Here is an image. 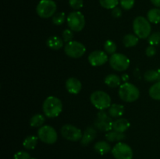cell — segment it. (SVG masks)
Instances as JSON below:
<instances>
[{
    "mask_svg": "<svg viewBox=\"0 0 160 159\" xmlns=\"http://www.w3.org/2000/svg\"><path fill=\"white\" fill-rule=\"evenodd\" d=\"M44 114L48 118H56L62 111V103L58 98L49 96L44 101L42 105Z\"/></svg>",
    "mask_w": 160,
    "mask_h": 159,
    "instance_id": "6da1fadb",
    "label": "cell"
},
{
    "mask_svg": "<svg viewBox=\"0 0 160 159\" xmlns=\"http://www.w3.org/2000/svg\"><path fill=\"white\" fill-rule=\"evenodd\" d=\"M133 29H134V34L138 38L145 39L148 38L150 36L152 27L150 22L148 19L145 18L144 17H136L133 22Z\"/></svg>",
    "mask_w": 160,
    "mask_h": 159,
    "instance_id": "7a4b0ae2",
    "label": "cell"
},
{
    "mask_svg": "<svg viewBox=\"0 0 160 159\" xmlns=\"http://www.w3.org/2000/svg\"><path fill=\"white\" fill-rule=\"evenodd\" d=\"M119 96L126 102H133L138 99L140 92L138 88L131 83H123L119 88Z\"/></svg>",
    "mask_w": 160,
    "mask_h": 159,
    "instance_id": "3957f363",
    "label": "cell"
},
{
    "mask_svg": "<svg viewBox=\"0 0 160 159\" xmlns=\"http://www.w3.org/2000/svg\"><path fill=\"white\" fill-rule=\"evenodd\" d=\"M92 104L98 110H105L111 106V98L107 93L102 90H96L91 94Z\"/></svg>",
    "mask_w": 160,
    "mask_h": 159,
    "instance_id": "277c9868",
    "label": "cell"
},
{
    "mask_svg": "<svg viewBox=\"0 0 160 159\" xmlns=\"http://www.w3.org/2000/svg\"><path fill=\"white\" fill-rule=\"evenodd\" d=\"M56 9L57 6L53 0H41L36 8V12L41 18L48 19L56 14Z\"/></svg>",
    "mask_w": 160,
    "mask_h": 159,
    "instance_id": "5b68a950",
    "label": "cell"
},
{
    "mask_svg": "<svg viewBox=\"0 0 160 159\" xmlns=\"http://www.w3.org/2000/svg\"><path fill=\"white\" fill-rule=\"evenodd\" d=\"M67 21L69 28L75 32H79L82 31L85 26L84 16L79 11H73L70 12L67 16Z\"/></svg>",
    "mask_w": 160,
    "mask_h": 159,
    "instance_id": "8992f818",
    "label": "cell"
},
{
    "mask_svg": "<svg viewBox=\"0 0 160 159\" xmlns=\"http://www.w3.org/2000/svg\"><path fill=\"white\" fill-rule=\"evenodd\" d=\"M109 65L114 70L123 72L130 66V59L121 53H114L109 58Z\"/></svg>",
    "mask_w": 160,
    "mask_h": 159,
    "instance_id": "52a82bcc",
    "label": "cell"
},
{
    "mask_svg": "<svg viewBox=\"0 0 160 159\" xmlns=\"http://www.w3.org/2000/svg\"><path fill=\"white\" fill-rule=\"evenodd\" d=\"M38 137L43 143L47 144H53L57 140L58 136L56 129L52 126L46 125L39 128L38 130Z\"/></svg>",
    "mask_w": 160,
    "mask_h": 159,
    "instance_id": "ba28073f",
    "label": "cell"
},
{
    "mask_svg": "<svg viewBox=\"0 0 160 159\" xmlns=\"http://www.w3.org/2000/svg\"><path fill=\"white\" fill-rule=\"evenodd\" d=\"M112 123L111 117L109 116L104 110H99L97 114V118L95 121L94 126L95 129H99L102 132H109L112 129Z\"/></svg>",
    "mask_w": 160,
    "mask_h": 159,
    "instance_id": "9c48e42d",
    "label": "cell"
},
{
    "mask_svg": "<svg viewBox=\"0 0 160 159\" xmlns=\"http://www.w3.org/2000/svg\"><path fill=\"white\" fill-rule=\"evenodd\" d=\"M64 51L67 55L73 59H78L84 55L86 48L83 44L77 41H71L66 44L64 47Z\"/></svg>",
    "mask_w": 160,
    "mask_h": 159,
    "instance_id": "30bf717a",
    "label": "cell"
},
{
    "mask_svg": "<svg viewBox=\"0 0 160 159\" xmlns=\"http://www.w3.org/2000/svg\"><path fill=\"white\" fill-rule=\"evenodd\" d=\"M115 159H133V151L131 147L123 142H118L112 149Z\"/></svg>",
    "mask_w": 160,
    "mask_h": 159,
    "instance_id": "8fae6325",
    "label": "cell"
},
{
    "mask_svg": "<svg viewBox=\"0 0 160 159\" xmlns=\"http://www.w3.org/2000/svg\"><path fill=\"white\" fill-rule=\"evenodd\" d=\"M62 137L70 141H79L83 137V133L79 128L73 125L66 124L61 128Z\"/></svg>",
    "mask_w": 160,
    "mask_h": 159,
    "instance_id": "7c38bea8",
    "label": "cell"
},
{
    "mask_svg": "<svg viewBox=\"0 0 160 159\" xmlns=\"http://www.w3.org/2000/svg\"><path fill=\"white\" fill-rule=\"evenodd\" d=\"M108 61V56L103 51L96 50L92 51L88 55V62L93 66H100Z\"/></svg>",
    "mask_w": 160,
    "mask_h": 159,
    "instance_id": "4fadbf2b",
    "label": "cell"
},
{
    "mask_svg": "<svg viewBox=\"0 0 160 159\" xmlns=\"http://www.w3.org/2000/svg\"><path fill=\"white\" fill-rule=\"evenodd\" d=\"M66 88L67 91L73 94H78L82 88L81 82L75 77H70L66 81Z\"/></svg>",
    "mask_w": 160,
    "mask_h": 159,
    "instance_id": "5bb4252c",
    "label": "cell"
},
{
    "mask_svg": "<svg viewBox=\"0 0 160 159\" xmlns=\"http://www.w3.org/2000/svg\"><path fill=\"white\" fill-rule=\"evenodd\" d=\"M96 130H95V128L93 127H89L86 128L85 131L83 133V137L81 140V143L84 146L89 144L90 143H92L96 137Z\"/></svg>",
    "mask_w": 160,
    "mask_h": 159,
    "instance_id": "9a60e30c",
    "label": "cell"
},
{
    "mask_svg": "<svg viewBox=\"0 0 160 159\" xmlns=\"http://www.w3.org/2000/svg\"><path fill=\"white\" fill-rule=\"evenodd\" d=\"M131 126L129 121L126 118H120L117 119L112 123V129L120 132H124Z\"/></svg>",
    "mask_w": 160,
    "mask_h": 159,
    "instance_id": "2e32d148",
    "label": "cell"
},
{
    "mask_svg": "<svg viewBox=\"0 0 160 159\" xmlns=\"http://www.w3.org/2000/svg\"><path fill=\"white\" fill-rule=\"evenodd\" d=\"M47 46L52 50H59L63 45V40L58 36H51L46 41Z\"/></svg>",
    "mask_w": 160,
    "mask_h": 159,
    "instance_id": "e0dca14e",
    "label": "cell"
},
{
    "mask_svg": "<svg viewBox=\"0 0 160 159\" xmlns=\"http://www.w3.org/2000/svg\"><path fill=\"white\" fill-rule=\"evenodd\" d=\"M124 107L122 104H112L109 108L108 113H109V116L112 118H119L124 114Z\"/></svg>",
    "mask_w": 160,
    "mask_h": 159,
    "instance_id": "ac0fdd59",
    "label": "cell"
},
{
    "mask_svg": "<svg viewBox=\"0 0 160 159\" xmlns=\"http://www.w3.org/2000/svg\"><path fill=\"white\" fill-rule=\"evenodd\" d=\"M94 149L98 154L104 155V154H108L111 151V146L106 141L102 140V141H98L95 143Z\"/></svg>",
    "mask_w": 160,
    "mask_h": 159,
    "instance_id": "d6986e66",
    "label": "cell"
},
{
    "mask_svg": "<svg viewBox=\"0 0 160 159\" xmlns=\"http://www.w3.org/2000/svg\"><path fill=\"white\" fill-rule=\"evenodd\" d=\"M105 83L110 87H117L121 85V78L116 74H109L105 78Z\"/></svg>",
    "mask_w": 160,
    "mask_h": 159,
    "instance_id": "ffe728a7",
    "label": "cell"
},
{
    "mask_svg": "<svg viewBox=\"0 0 160 159\" xmlns=\"http://www.w3.org/2000/svg\"><path fill=\"white\" fill-rule=\"evenodd\" d=\"M105 137H106V140L109 142L121 141L123 139H125V135L123 134V132H117V131L115 130L107 132Z\"/></svg>",
    "mask_w": 160,
    "mask_h": 159,
    "instance_id": "44dd1931",
    "label": "cell"
},
{
    "mask_svg": "<svg viewBox=\"0 0 160 159\" xmlns=\"http://www.w3.org/2000/svg\"><path fill=\"white\" fill-rule=\"evenodd\" d=\"M147 17H148V20L150 23H155V24L159 23H160V9L154 8V9H150V10H148V13H147Z\"/></svg>",
    "mask_w": 160,
    "mask_h": 159,
    "instance_id": "7402d4cb",
    "label": "cell"
},
{
    "mask_svg": "<svg viewBox=\"0 0 160 159\" xmlns=\"http://www.w3.org/2000/svg\"><path fill=\"white\" fill-rule=\"evenodd\" d=\"M123 45L126 48H131V47H134L138 43V37L135 34H128L124 36L123 39Z\"/></svg>",
    "mask_w": 160,
    "mask_h": 159,
    "instance_id": "603a6c76",
    "label": "cell"
},
{
    "mask_svg": "<svg viewBox=\"0 0 160 159\" xmlns=\"http://www.w3.org/2000/svg\"><path fill=\"white\" fill-rule=\"evenodd\" d=\"M145 80L148 82H155L160 81V70H148L144 75Z\"/></svg>",
    "mask_w": 160,
    "mask_h": 159,
    "instance_id": "cb8c5ba5",
    "label": "cell"
},
{
    "mask_svg": "<svg viewBox=\"0 0 160 159\" xmlns=\"http://www.w3.org/2000/svg\"><path fill=\"white\" fill-rule=\"evenodd\" d=\"M38 143V137L36 136H28L24 139L23 146L28 150H33L36 147Z\"/></svg>",
    "mask_w": 160,
    "mask_h": 159,
    "instance_id": "d4e9b609",
    "label": "cell"
},
{
    "mask_svg": "<svg viewBox=\"0 0 160 159\" xmlns=\"http://www.w3.org/2000/svg\"><path fill=\"white\" fill-rule=\"evenodd\" d=\"M45 123V117L42 114H36L31 117L30 120V125L32 127H42Z\"/></svg>",
    "mask_w": 160,
    "mask_h": 159,
    "instance_id": "484cf974",
    "label": "cell"
},
{
    "mask_svg": "<svg viewBox=\"0 0 160 159\" xmlns=\"http://www.w3.org/2000/svg\"><path fill=\"white\" fill-rule=\"evenodd\" d=\"M148 93L152 99L160 101V81L156 82L150 87Z\"/></svg>",
    "mask_w": 160,
    "mask_h": 159,
    "instance_id": "4316f807",
    "label": "cell"
},
{
    "mask_svg": "<svg viewBox=\"0 0 160 159\" xmlns=\"http://www.w3.org/2000/svg\"><path fill=\"white\" fill-rule=\"evenodd\" d=\"M99 2L105 9H112L119 4V0H99Z\"/></svg>",
    "mask_w": 160,
    "mask_h": 159,
    "instance_id": "83f0119b",
    "label": "cell"
},
{
    "mask_svg": "<svg viewBox=\"0 0 160 159\" xmlns=\"http://www.w3.org/2000/svg\"><path fill=\"white\" fill-rule=\"evenodd\" d=\"M104 48L105 51H106V53L108 54H114L117 51V45L115 44V42L112 41L111 40H107L104 44Z\"/></svg>",
    "mask_w": 160,
    "mask_h": 159,
    "instance_id": "f1b7e54d",
    "label": "cell"
},
{
    "mask_svg": "<svg viewBox=\"0 0 160 159\" xmlns=\"http://www.w3.org/2000/svg\"><path fill=\"white\" fill-rule=\"evenodd\" d=\"M65 20L66 15L65 13L62 12H57V13H56L52 17V23H54L55 25H57V26L62 24V23L65 22Z\"/></svg>",
    "mask_w": 160,
    "mask_h": 159,
    "instance_id": "f546056e",
    "label": "cell"
},
{
    "mask_svg": "<svg viewBox=\"0 0 160 159\" xmlns=\"http://www.w3.org/2000/svg\"><path fill=\"white\" fill-rule=\"evenodd\" d=\"M148 38V43L150 45H157L160 44V32H156L152 34Z\"/></svg>",
    "mask_w": 160,
    "mask_h": 159,
    "instance_id": "4dcf8cb0",
    "label": "cell"
},
{
    "mask_svg": "<svg viewBox=\"0 0 160 159\" xmlns=\"http://www.w3.org/2000/svg\"><path fill=\"white\" fill-rule=\"evenodd\" d=\"M62 40H63L64 42H68L71 41L72 39L73 38V31L70 29H65L63 31H62Z\"/></svg>",
    "mask_w": 160,
    "mask_h": 159,
    "instance_id": "1f68e13d",
    "label": "cell"
},
{
    "mask_svg": "<svg viewBox=\"0 0 160 159\" xmlns=\"http://www.w3.org/2000/svg\"><path fill=\"white\" fill-rule=\"evenodd\" d=\"M134 2H135V0H120L121 7L126 10L132 9L134 5Z\"/></svg>",
    "mask_w": 160,
    "mask_h": 159,
    "instance_id": "d6a6232c",
    "label": "cell"
},
{
    "mask_svg": "<svg viewBox=\"0 0 160 159\" xmlns=\"http://www.w3.org/2000/svg\"><path fill=\"white\" fill-rule=\"evenodd\" d=\"M83 0H69V5L75 10L81 9L83 7Z\"/></svg>",
    "mask_w": 160,
    "mask_h": 159,
    "instance_id": "836d02e7",
    "label": "cell"
},
{
    "mask_svg": "<svg viewBox=\"0 0 160 159\" xmlns=\"http://www.w3.org/2000/svg\"><path fill=\"white\" fill-rule=\"evenodd\" d=\"M13 159H31V157L29 153L26 152V151H20L14 154Z\"/></svg>",
    "mask_w": 160,
    "mask_h": 159,
    "instance_id": "e575fe53",
    "label": "cell"
},
{
    "mask_svg": "<svg viewBox=\"0 0 160 159\" xmlns=\"http://www.w3.org/2000/svg\"><path fill=\"white\" fill-rule=\"evenodd\" d=\"M145 53H146L147 56L148 57H152L156 55V49L153 45H150L148 48H146V51H145Z\"/></svg>",
    "mask_w": 160,
    "mask_h": 159,
    "instance_id": "d590c367",
    "label": "cell"
},
{
    "mask_svg": "<svg viewBox=\"0 0 160 159\" xmlns=\"http://www.w3.org/2000/svg\"><path fill=\"white\" fill-rule=\"evenodd\" d=\"M112 16L115 18H120L122 16V10L120 8L116 7L114 9H112Z\"/></svg>",
    "mask_w": 160,
    "mask_h": 159,
    "instance_id": "8d00e7d4",
    "label": "cell"
},
{
    "mask_svg": "<svg viewBox=\"0 0 160 159\" xmlns=\"http://www.w3.org/2000/svg\"><path fill=\"white\" fill-rule=\"evenodd\" d=\"M150 1L155 6L160 8V0H150Z\"/></svg>",
    "mask_w": 160,
    "mask_h": 159,
    "instance_id": "74e56055",
    "label": "cell"
},
{
    "mask_svg": "<svg viewBox=\"0 0 160 159\" xmlns=\"http://www.w3.org/2000/svg\"><path fill=\"white\" fill-rule=\"evenodd\" d=\"M121 80L123 81V82L126 83L127 81L129 80V76H128V74H123L121 76Z\"/></svg>",
    "mask_w": 160,
    "mask_h": 159,
    "instance_id": "f35d334b",
    "label": "cell"
},
{
    "mask_svg": "<svg viewBox=\"0 0 160 159\" xmlns=\"http://www.w3.org/2000/svg\"><path fill=\"white\" fill-rule=\"evenodd\" d=\"M31 159H36V158H31Z\"/></svg>",
    "mask_w": 160,
    "mask_h": 159,
    "instance_id": "ab89813d",
    "label": "cell"
}]
</instances>
